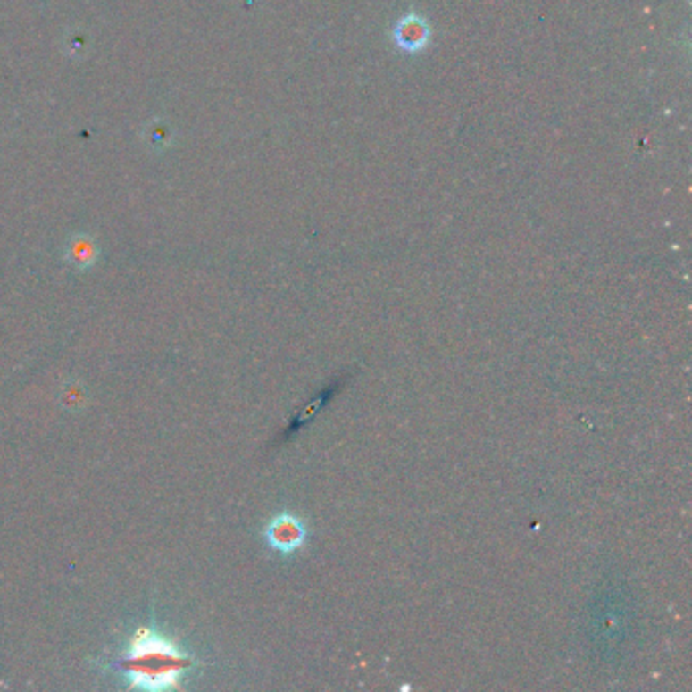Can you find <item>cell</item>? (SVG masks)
<instances>
[{
    "instance_id": "obj_2",
    "label": "cell",
    "mask_w": 692,
    "mask_h": 692,
    "mask_svg": "<svg viewBox=\"0 0 692 692\" xmlns=\"http://www.w3.org/2000/svg\"><path fill=\"white\" fill-rule=\"evenodd\" d=\"M307 526L295 513H277L264 528L266 545L279 554H295L307 542Z\"/></svg>"
},
{
    "instance_id": "obj_1",
    "label": "cell",
    "mask_w": 692,
    "mask_h": 692,
    "mask_svg": "<svg viewBox=\"0 0 692 692\" xmlns=\"http://www.w3.org/2000/svg\"><path fill=\"white\" fill-rule=\"evenodd\" d=\"M191 658L173 642L140 628L132 636L121 668L130 687L143 690H167L179 687L181 676L191 668Z\"/></svg>"
}]
</instances>
